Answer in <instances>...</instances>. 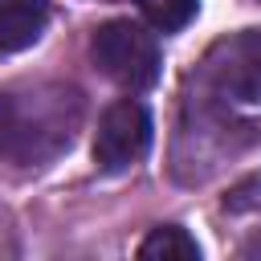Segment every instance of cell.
Returning a JSON list of instances; mask_svg holds the SVG:
<instances>
[{
	"mask_svg": "<svg viewBox=\"0 0 261 261\" xmlns=\"http://www.w3.org/2000/svg\"><path fill=\"white\" fill-rule=\"evenodd\" d=\"M139 257H143V261H196V257H200V245H196V237H192L188 228L163 224V228H155V232L139 245Z\"/></svg>",
	"mask_w": 261,
	"mask_h": 261,
	"instance_id": "obj_6",
	"label": "cell"
},
{
	"mask_svg": "<svg viewBox=\"0 0 261 261\" xmlns=\"http://www.w3.org/2000/svg\"><path fill=\"white\" fill-rule=\"evenodd\" d=\"M151 147V114L143 102L122 98L114 106H106L98 135H94V163L102 171H126L130 163H139Z\"/></svg>",
	"mask_w": 261,
	"mask_h": 261,
	"instance_id": "obj_4",
	"label": "cell"
},
{
	"mask_svg": "<svg viewBox=\"0 0 261 261\" xmlns=\"http://www.w3.org/2000/svg\"><path fill=\"white\" fill-rule=\"evenodd\" d=\"M65 106H77V94H69V90H53L49 98L0 94V155L37 163V159H49L61 147H69L77 114L65 118Z\"/></svg>",
	"mask_w": 261,
	"mask_h": 261,
	"instance_id": "obj_1",
	"label": "cell"
},
{
	"mask_svg": "<svg viewBox=\"0 0 261 261\" xmlns=\"http://www.w3.org/2000/svg\"><path fill=\"white\" fill-rule=\"evenodd\" d=\"M135 4L159 33H179L200 8V0H135Z\"/></svg>",
	"mask_w": 261,
	"mask_h": 261,
	"instance_id": "obj_7",
	"label": "cell"
},
{
	"mask_svg": "<svg viewBox=\"0 0 261 261\" xmlns=\"http://www.w3.org/2000/svg\"><path fill=\"white\" fill-rule=\"evenodd\" d=\"M204 77L232 102H261V29L220 37L204 57Z\"/></svg>",
	"mask_w": 261,
	"mask_h": 261,
	"instance_id": "obj_3",
	"label": "cell"
},
{
	"mask_svg": "<svg viewBox=\"0 0 261 261\" xmlns=\"http://www.w3.org/2000/svg\"><path fill=\"white\" fill-rule=\"evenodd\" d=\"M90 53H94V65L122 90L139 94V90H151L163 73V61H159V45L155 37L135 24V20H106L94 41H90Z\"/></svg>",
	"mask_w": 261,
	"mask_h": 261,
	"instance_id": "obj_2",
	"label": "cell"
},
{
	"mask_svg": "<svg viewBox=\"0 0 261 261\" xmlns=\"http://www.w3.org/2000/svg\"><path fill=\"white\" fill-rule=\"evenodd\" d=\"M45 24H49L45 0H0V57L37 45Z\"/></svg>",
	"mask_w": 261,
	"mask_h": 261,
	"instance_id": "obj_5",
	"label": "cell"
}]
</instances>
